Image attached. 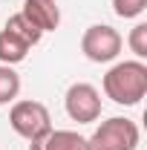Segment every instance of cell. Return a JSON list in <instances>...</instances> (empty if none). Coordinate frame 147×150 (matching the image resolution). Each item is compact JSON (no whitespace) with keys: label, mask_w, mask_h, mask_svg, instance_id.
Listing matches in <instances>:
<instances>
[{"label":"cell","mask_w":147,"mask_h":150,"mask_svg":"<svg viewBox=\"0 0 147 150\" xmlns=\"http://www.w3.org/2000/svg\"><path fill=\"white\" fill-rule=\"evenodd\" d=\"M104 93L115 104L133 107L147 95V67L144 61H121L104 75Z\"/></svg>","instance_id":"6da1fadb"},{"label":"cell","mask_w":147,"mask_h":150,"mask_svg":"<svg viewBox=\"0 0 147 150\" xmlns=\"http://www.w3.org/2000/svg\"><path fill=\"white\" fill-rule=\"evenodd\" d=\"M9 124L20 139H26L32 144L52 130V115L46 110V104H40V101H15L9 110Z\"/></svg>","instance_id":"7a4b0ae2"},{"label":"cell","mask_w":147,"mask_h":150,"mask_svg":"<svg viewBox=\"0 0 147 150\" xmlns=\"http://www.w3.org/2000/svg\"><path fill=\"white\" fill-rule=\"evenodd\" d=\"M139 139L141 133L136 127V121L112 115L107 121H101V127L87 139V150H136Z\"/></svg>","instance_id":"3957f363"},{"label":"cell","mask_w":147,"mask_h":150,"mask_svg":"<svg viewBox=\"0 0 147 150\" xmlns=\"http://www.w3.org/2000/svg\"><path fill=\"white\" fill-rule=\"evenodd\" d=\"M121 46H124L121 35L112 26H107V23L90 26L84 32V38H81V52L90 58L92 64H110V61H115L118 52H121Z\"/></svg>","instance_id":"277c9868"},{"label":"cell","mask_w":147,"mask_h":150,"mask_svg":"<svg viewBox=\"0 0 147 150\" xmlns=\"http://www.w3.org/2000/svg\"><path fill=\"white\" fill-rule=\"evenodd\" d=\"M64 107H66V115L72 121H78V124H92L101 115V93L92 84H87V81H78V84H72L66 90Z\"/></svg>","instance_id":"5b68a950"},{"label":"cell","mask_w":147,"mask_h":150,"mask_svg":"<svg viewBox=\"0 0 147 150\" xmlns=\"http://www.w3.org/2000/svg\"><path fill=\"white\" fill-rule=\"evenodd\" d=\"M20 15L40 32H55L61 26V9L55 0H23Z\"/></svg>","instance_id":"8992f818"},{"label":"cell","mask_w":147,"mask_h":150,"mask_svg":"<svg viewBox=\"0 0 147 150\" xmlns=\"http://www.w3.org/2000/svg\"><path fill=\"white\" fill-rule=\"evenodd\" d=\"M29 150H87V139L75 130H49L40 142H32Z\"/></svg>","instance_id":"52a82bcc"},{"label":"cell","mask_w":147,"mask_h":150,"mask_svg":"<svg viewBox=\"0 0 147 150\" xmlns=\"http://www.w3.org/2000/svg\"><path fill=\"white\" fill-rule=\"evenodd\" d=\"M29 49H32V46H29L26 40H20L18 35H12L9 29L0 32V64L15 67V64H20V61H26Z\"/></svg>","instance_id":"ba28073f"},{"label":"cell","mask_w":147,"mask_h":150,"mask_svg":"<svg viewBox=\"0 0 147 150\" xmlns=\"http://www.w3.org/2000/svg\"><path fill=\"white\" fill-rule=\"evenodd\" d=\"M3 29H9V32H12V35H18L20 40H26L29 46H37V43H40V38H43V32H40L37 26H32L29 20L20 15V12L6 20V26H3Z\"/></svg>","instance_id":"9c48e42d"},{"label":"cell","mask_w":147,"mask_h":150,"mask_svg":"<svg viewBox=\"0 0 147 150\" xmlns=\"http://www.w3.org/2000/svg\"><path fill=\"white\" fill-rule=\"evenodd\" d=\"M20 93V75L12 69V67H6V64H0V107L3 104H12Z\"/></svg>","instance_id":"30bf717a"},{"label":"cell","mask_w":147,"mask_h":150,"mask_svg":"<svg viewBox=\"0 0 147 150\" xmlns=\"http://www.w3.org/2000/svg\"><path fill=\"white\" fill-rule=\"evenodd\" d=\"M127 43H130V49L136 52V58L144 61V58H147V23H136V26L130 29Z\"/></svg>","instance_id":"8fae6325"},{"label":"cell","mask_w":147,"mask_h":150,"mask_svg":"<svg viewBox=\"0 0 147 150\" xmlns=\"http://www.w3.org/2000/svg\"><path fill=\"white\" fill-rule=\"evenodd\" d=\"M144 9H147V0H112V12L124 20L139 18Z\"/></svg>","instance_id":"7c38bea8"}]
</instances>
